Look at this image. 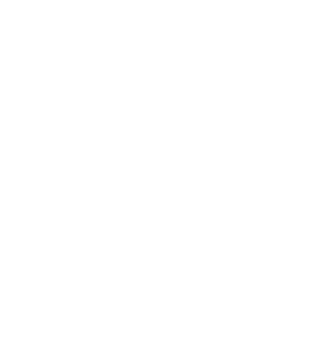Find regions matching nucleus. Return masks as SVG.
<instances>
[]
</instances>
